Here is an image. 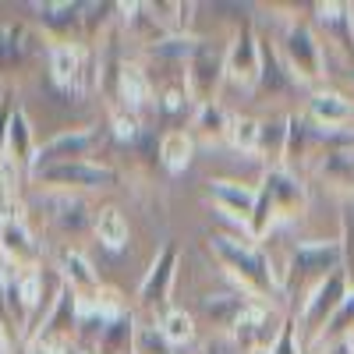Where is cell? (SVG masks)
Returning <instances> with one entry per match:
<instances>
[{"instance_id":"cell-1","label":"cell","mask_w":354,"mask_h":354,"mask_svg":"<svg viewBox=\"0 0 354 354\" xmlns=\"http://www.w3.org/2000/svg\"><path fill=\"white\" fill-rule=\"evenodd\" d=\"M209 252L216 255V262L223 266V273L238 283V290L248 301L270 305L273 298H280V270H273L270 255L252 241H238L227 234H213L209 238Z\"/></svg>"},{"instance_id":"cell-2","label":"cell","mask_w":354,"mask_h":354,"mask_svg":"<svg viewBox=\"0 0 354 354\" xmlns=\"http://www.w3.org/2000/svg\"><path fill=\"white\" fill-rule=\"evenodd\" d=\"M308 209V188L298 174H290L283 167H266V177L259 185V202H255V213L248 220V238L252 245L262 241L280 220H298Z\"/></svg>"},{"instance_id":"cell-3","label":"cell","mask_w":354,"mask_h":354,"mask_svg":"<svg viewBox=\"0 0 354 354\" xmlns=\"http://www.w3.org/2000/svg\"><path fill=\"white\" fill-rule=\"evenodd\" d=\"M333 273H340V241H305L290 252L287 270H280V294L301 308Z\"/></svg>"},{"instance_id":"cell-4","label":"cell","mask_w":354,"mask_h":354,"mask_svg":"<svg viewBox=\"0 0 354 354\" xmlns=\"http://www.w3.org/2000/svg\"><path fill=\"white\" fill-rule=\"evenodd\" d=\"M75 344H78V294L61 283L43 322H36V333L28 337V354H68Z\"/></svg>"},{"instance_id":"cell-5","label":"cell","mask_w":354,"mask_h":354,"mask_svg":"<svg viewBox=\"0 0 354 354\" xmlns=\"http://www.w3.org/2000/svg\"><path fill=\"white\" fill-rule=\"evenodd\" d=\"M277 53L283 68L290 71V78L298 85H315L322 75H326V57H322V39L308 21H287V28L280 32Z\"/></svg>"},{"instance_id":"cell-6","label":"cell","mask_w":354,"mask_h":354,"mask_svg":"<svg viewBox=\"0 0 354 354\" xmlns=\"http://www.w3.org/2000/svg\"><path fill=\"white\" fill-rule=\"evenodd\" d=\"M50 57V75L53 82L71 96H85L88 88L100 85V71H96V50L82 46V43H53L46 50Z\"/></svg>"},{"instance_id":"cell-7","label":"cell","mask_w":354,"mask_h":354,"mask_svg":"<svg viewBox=\"0 0 354 354\" xmlns=\"http://www.w3.org/2000/svg\"><path fill=\"white\" fill-rule=\"evenodd\" d=\"M100 128H71V131H57L53 138L36 145V156L32 167H28V177H36L50 167H61V163H82V160H93V153L100 149Z\"/></svg>"},{"instance_id":"cell-8","label":"cell","mask_w":354,"mask_h":354,"mask_svg":"<svg viewBox=\"0 0 354 354\" xmlns=\"http://www.w3.org/2000/svg\"><path fill=\"white\" fill-rule=\"evenodd\" d=\"M223 82H227V75H223V50L213 46L209 39H198L192 61H188V68H185V93H188V103H192L195 110L216 103Z\"/></svg>"},{"instance_id":"cell-9","label":"cell","mask_w":354,"mask_h":354,"mask_svg":"<svg viewBox=\"0 0 354 354\" xmlns=\"http://www.w3.org/2000/svg\"><path fill=\"white\" fill-rule=\"evenodd\" d=\"M32 181L43 192H57V195H71V192H96V188H113L121 181V174L113 167L93 163V160H82V163H61V167H50L43 174H36Z\"/></svg>"},{"instance_id":"cell-10","label":"cell","mask_w":354,"mask_h":354,"mask_svg":"<svg viewBox=\"0 0 354 354\" xmlns=\"http://www.w3.org/2000/svg\"><path fill=\"white\" fill-rule=\"evenodd\" d=\"M347 294H351V283H347V277L340 270V273H333L326 283H322L298 312H294L298 315V333H301L305 347H315V340L322 337V330L330 326V319L337 315V308L344 305Z\"/></svg>"},{"instance_id":"cell-11","label":"cell","mask_w":354,"mask_h":354,"mask_svg":"<svg viewBox=\"0 0 354 354\" xmlns=\"http://www.w3.org/2000/svg\"><path fill=\"white\" fill-rule=\"evenodd\" d=\"M326 135L330 128H319L315 121H308L305 110L287 117V149H283V170L298 174L308 167H319V160L326 156Z\"/></svg>"},{"instance_id":"cell-12","label":"cell","mask_w":354,"mask_h":354,"mask_svg":"<svg viewBox=\"0 0 354 354\" xmlns=\"http://www.w3.org/2000/svg\"><path fill=\"white\" fill-rule=\"evenodd\" d=\"M259 68H262V39L255 36L252 25L234 28V36L223 50V75L230 85L238 88H255L259 82Z\"/></svg>"},{"instance_id":"cell-13","label":"cell","mask_w":354,"mask_h":354,"mask_svg":"<svg viewBox=\"0 0 354 354\" xmlns=\"http://www.w3.org/2000/svg\"><path fill=\"white\" fill-rule=\"evenodd\" d=\"M174 280H177V245H163L149 266V273L142 277L138 283V308L153 312L156 319L170 308V290H174Z\"/></svg>"},{"instance_id":"cell-14","label":"cell","mask_w":354,"mask_h":354,"mask_svg":"<svg viewBox=\"0 0 354 354\" xmlns=\"http://www.w3.org/2000/svg\"><path fill=\"white\" fill-rule=\"evenodd\" d=\"M280 326H283V315H277L270 305H259V301H248L245 315L238 319V326L230 330V340L241 347V354H252V351H270L280 337Z\"/></svg>"},{"instance_id":"cell-15","label":"cell","mask_w":354,"mask_h":354,"mask_svg":"<svg viewBox=\"0 0 354 354\" xmlns=\"http://www.w3.org/2000/svg\"><path fill=\"white\" fill-rule=\"evenodd\" d=\"M110 96L117 100L113 110H128V113H138L142 106H149L156 88H153V78L142 64H110Z\"/></svg>"},{"instance_id":"cell-16","label":"cell","mask_w":354,"mask_h":354,"mask_svg":"<svg viewBox=\"0 0 354 354\" xmlns=\"http://www.w3.org/2000/svg\"><path fill=\"white\" fill-rule=\"evenodd\" d=\"M32 11L43 25V32L50 36V46L53 43H82V4L61 0V4H36Z\"/></svg>"},{"instance_id":"cell-17","label":"cell","mask_w":354,"mask_h":354,"mask_svg":"<svg viewBox=\"0 0 354 354\" xmlns=\"http://www.w3.org/2000/svg\"><path fill=\"white\" fill-rule=\"evenodd\" d=\"M205 195H209V202L216 205L220 213H227L230 220H238L248 227L252 213H255V202H259V188H248L241 181H227V177H216V181H209V188H205Z\"/></svg>"},{"instance_id":"cell-18","label":"cell","mask_w":354,"mask_h":354,"mask_svg":"<svg viewBox=\"0 0 354 354\" xmlns=\"http://www.w3.org/2000/svg\"><path fill=\"white\" fill-rule=\"evenodd\" d=\"M39 245L32 238V230L25 227V220H11L0 227V262L15 266V270H36L39 266Z\"/></svg>"},{"instance_id":"cell-19","label":"cell","mask_w":354,"mask_h":354,"mask_svg":"<svg viewBox=\"0 0 354 354\" xmlns=\"http://www.w3.org/2000/svg\"><path fill=\"white\" fill-rule=\"evenodd\" d=\"M315 25L347 61H354V18H351V4H315Z\"/></svg>"},{"instance_id":"cell-20","label":"cell","mask_w":354,"mask_h":354,"mask_svg":"<svg viewBox=\"0 0 354 354\" xmlns=\"http://www.w3.org/2000/svg\"><path fill=\"white\" fill-rule=\"evenodd\" d=\"M305 117L308 121H315L319 128H330V131H340L354 121V103L344 96V93H333V88H326V93H312L308 96V106H305Z\"/></svg>"},{"instance_id":"cell-21","label":"cell","mask_w":354,"mask_h":354,"mask_svg":"<svg viewBox=\"0 0 354 354\" xmlns=\"http://www.w3.org/2000/svg\"><path fill=\"white\" fill-rule=\"evenodd\" d=\"M57 270H61V280L64 287H71L78 298H85V294H96L103 283L93 270V262H88L78 248H57Z\"/></svg>"},{"instance_id":"cell-22","label":"cell","mask_w":354,"mask_h":354,"mask_svg":"<svg viewBox=\"0 0 354 354\" xmlns=\"http://www.w3.org/2000/svg\"><path fill=\"white\" fill-rule=\"evenodd\" d=\"M255 88H259L262 96H270V100H287V96L298 93V82H294L290 71L283 68L277 46H266V43H262V68H259Z\"/></svg>"},{"instance_id":"cell-23","label":"cell","mask_w":354,"mask_h":354,"mask_svg":"<svg viewBox=\"0 0 354 354\" xmlns=\"http://www.w3.org/2000/svg\"><path fill=\"white\" fill-rule=\"evenodd\" d=\"M32 156H36L32 121H28V113L21 106H15L11 117H8V160L18 170H28V167H32Z\"/></svg>"},{"instance_id":"cell-24","label":"cell","mask_w":354,"mask_h":354,"mask_svg":"<svg viewBox=\"0 0 354 354\" xmlns=\"http://www.w3.org/2000/svg\"><path fill=\"white\" fill-rule=\"evenodd\" d=\"M36 36H28L25 25H0V71H15L36 50Z\"/></svg>"},{"instance_id":"cell-25","label":"cell","mask_w":354,"mask_h":354,"mask_svg":"<svg viewBox=\"0 0 354 354\" xmlns=\"http://www.w3.org/2000/svg\"><path fill=\"white\" fill-rule=\"evenodd\" d=\"M245 308H248L245 294H209V298H202L205 319H209L216 330H223V337H230V330L238 326V319L245 315Z\"/></svg>"},{"instance_id":"cell-26","label":"cell","mask_w":354,"mask_h":354,"mask_svg":"<svg viewBox=\"0 0 354 354\" xmlns=\"http://www.w3.org/2000/svg\"><path fill=\"white\" fill-rule=\"evenodd\" d=\"M135 330H138L135 315L131 312L121 315L96 337V344L88 347V354H135Z\"/></svg>"},{"instance_id":"cell-27","label":"cell","mask_w":354,"mask_h":354,"mask_svg":"<svg viewBox=\"0 0 354 354\" xmlns=\"http://www.w3.org/2000/svg\"><path fill=\"white\" fill-rule=\"evenodd\" d=\"M93 230H96V238L103 248L110 252H121L131 238V227H128V216L117 209V205H103V209L93 216Z\"/></svg>"},{"instance_id":"cell-28","label":"cell","mask_w":354,"mask_h":354,"mask_svg":"<svg viewBox=\"0 0 354 354\" xmlns=\"http://www.w3.org/2000/svg\"><path fill=\"white\" fill-rule=\"evenodd\" d=\"M283 149H287V117H273V121H259V145L255 156H262L266 163L283 167Z\"/></svg>"},{"instance_id":"cell-29","label":"cell","mask_w":354,"mask_h":354,"mask_svg":"<svg viewBox=\"0 0 354 354\" xmlns=\"http://www.w3.org/2000/svg\"><path fill=\"white\" fill-rule=\"evenodd\" d=\"M195 156V138L192 131H181V128H174L167 135H160V163L170 170V174H181Z\"/></svg>"},{"instance_id":"cell-30","label":"cell","mask_w":354,"mask_h":354,"mask_svg":"<svg viewBox=\"0 0 354 354\" xmlns=\"http://www.w3.org/2000/svg\"><path fill=\"white\" fill-rule=\"evenodd\" d=\"M50 227L57 234H64V238H75L88 227V209L82 198H71V195H57V205L50 213Z\"/></svg>"},{"instance_id":"cell-31","label":"cell","mask_w":354,"mask_h":354,"mask_svg":"<svg viewBox=\"0 0 354 354\" xmlns=\"http://www.w3.org/2000/svg\"><path fill=\"white\" fill-rule=\"evenodd\" d=\"M230 121L234 117L227 113V106L220 103H209V106H198L195 117H192V138H205V142H223L227 131H230Z\"/></svg>"},{"instance_id":"cell-32","label":"cell","mask_w":354,"mask_h":354,"mask_svg":"<svg viewBox=\"0 0 354 354\" xmlns=\"http://www.w3.org/2000/svg\"><path fill=\"white\" fill-rule=\"evenodd\" d=\"M156 326H160V333L170 340L174 351L195 344V319H192L185 308H167V312L156 319Z\"/></svg>"},{"instance_id":"cell-33","label":"cell","mask_w":354,"mask_h":354,"mask_svg":"<svg viewBox=\"0 0 354 354\" xmlns=\"http://www.w3.org/2000/svg\"><path fill=\"white\" fill-rule=\"evenodd\" d=\"M340 340H354V287L344 298V305L337 308V315L330 319V326L322 330V337L315 340V351L330 347V344H340Z\"/></svg>"},{"instance_id":"cell-34","label":"cell","mask_w":354,"mask_h":354,"mask_svg":"<svg viewBox=\"0 0 354 354\" xmlns=\"http://www.w3.org/2000/svg\"><path fill=\"white\" fill-rule=\"evenodd\" d=\"M18 167L4 156V163H0V227L18 220Z\"/></svg>"},{"instance_id":"cell-35","label":"cell","mask_w":354,"mask_h":354,"mask_svg":"<svg viewBox=\"0 0 354 354\" xmlns=\"http://www.w3.org/2000/svg\"><path fill=\"white\" fill-rule=\"evenodd\" d=\"M340 270L347 277V283L354 287V198H344L340 209Z\"/></svg>"},{"instance_id":"cell-36","label":"cell","mask_w":354,"mask_h":354,"mask_svg":"<svg viewBox=\"0 0 354 354\" xmlns=\"http://www.w3.org/2000/svg\"><path fill=\"white\" fill-rule=\"evenodd\" d=\"M128 153H131V167H135V170L149 174V170H156V163H160V142H156L149 131H142V135L128 145Z\"/></svg>"},{"instance_id":"cell-37","label":"cell","mask_w":354,"mask_h":354,"mask_svg":"<svg viewBox=\"0 0 354 354\" xmlns=\"http://www.w3.org/2000/svg\"><path fill=\"white\" fill-rule=\"evenodd\" d=\"M227 142L238 153H255V145H259V121H255V117H234L230 131H227Z\"/></svg>"},{"instance_id":"cell-38","label":"cell","mask_w":354,"mask_h":354,"mask_svg":"<svg viewBox=\"0 0 354 354\" xmlns=\"http://www.w3.org/2000/svg\"><path fill=\"white\" fill-rule=\"evenodd\" d=\"M270 354H305V344H301V333H298V315H294V312L283 315L280 337H277V344L270 347Z\"/></svg>"},{"instance_id":"cell-39","label":"cell","mask_w":354,"mask_h":354,"mask_svg":"<svg viewBox=\"0 0 354 354\" xmlns=\"http://www.w3.org/2000/svg\"><path fill=\"white\" fill-rule=\"evenodd\" d=\"M135 354H174V347L160 333L156 322H149V326H138L135 330Z\"/></svg>"},{"instance_id":"cell-40","label":"cell","mask_w":354,"mask_h":354,"mask_svg":"<svg viewBox=\"0 0 354 354\" xmlns=\"http://www.w3.org/2000/svg\"><path fill=\"white\" fill-rule=\"evenodd\" d=\"M110 124H113V138L124 142V145H131V142L145 131L142 121H138V113H128V110H113V113H110Z\"/></svg>"},{"instance_id":"cell-41","label":"cell","mask_w":354,"mask_h":354,"mask_svg":"<svg viewBox=\"0 0 354 354\" xmlns=\"http://www.w3.org/2000/svg\"><path fill=\"white\" fill-rule=\"evenodd\" d=\"M202 354H241V347L234 344L230 337H216V340L205 344V351H202Z\"/></svg>"},{"instance_id":"cell-42","label":"cell","mask_w":354,"mask_h":354,"mask_svg":"<svg viewBox=\"0 0 354 354\" xmlns=\"http://www.w3.org/2000/svg\"><path fill=\"white\" fill-rule=\"evenodd\" d=\"M322 354H354V340H340V344H330V347H322Z\"/></svg>"},{"instance_id":"cell-43","label":"cell","mask_w":354,"mask_h":354,"mask_svg":"<svg viewBox=\"0 0 354 354\" xmlns=\"http://www.w3.org/2000/svg\"><path fill=\"white\" fill-rule=\"evenodd\" d=\"M68 354H88V351H82V347H71V351H68Z\"/></svg>"},{"instance_id":"cell-44","label":"cell","mask_w":354,"mask_h":354,"mask_svg":"<svg viewBox=\"0 0 354 354\" xmlns=\"http://www.w3.org/2000/svg\"><path fill=\"white\" fill-rule=\"evenodd\" d=\"M351 82H354V68H351Z\"/></svg>"},{"instance_id":"cell-45","label":"cell","mask_w":354,"mask_h":354,"mask_svg":"<svg viewBox=\"0 0 354 354\" xmlns=\"http://www.w3.org/2000/svg\"><path fill=\"white\" fill-rule=\"evenodd\" d=\"M25 354H28V351H25Z\"/></svg>"}]
</instances>
